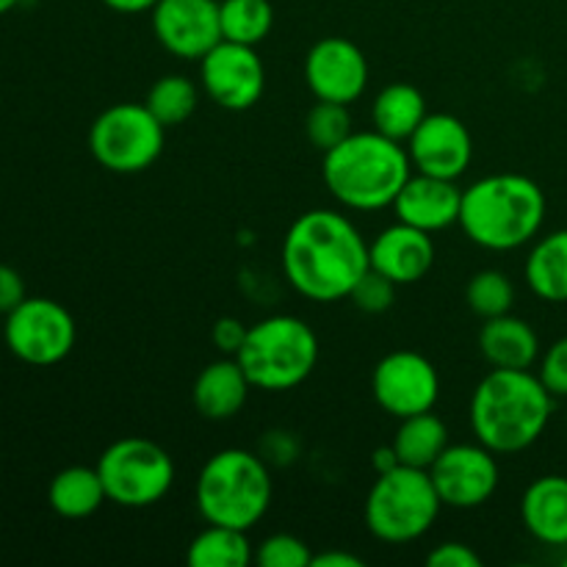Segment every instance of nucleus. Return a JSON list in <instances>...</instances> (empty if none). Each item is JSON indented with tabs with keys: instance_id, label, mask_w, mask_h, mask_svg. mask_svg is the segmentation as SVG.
<instances>
[{
	"instance_id": "f8f14e48",
	"label": "nucleus",
	"mask_w": 567,
	"mask_h": 567,
	"mask_svg": "<svg viewBox=\"0 0 567 567\" xmlns=\"http://www.w3.org/2000/svg\"><path fill=\"white\" fill-rule=\"evenodd\" d=\"M430 476L443 507L476 509L491 502L498 487L496 454L480 441L446 446L432 463Z\"/></svg>"
},
{
	"instance_id": "58836bf2",
	"label": "nucleus",
	"mask_w": 567,
	"mask_h": 567,
	"mask_svg": "<svg viewBox=\"0 0 567 567\" xmlns=\"http://www.w3.org/2000/svg\"><path fill=\"white\" fill-rule=\"evenodd\" d=\"M371 465H374L377 474H385V471L396 468V465H399V457H396V452H393V446L377 449L374 457H371Z\"/></svg>"
},
{
	"instance_id": "aec40b11",
	"label": "nucleus",
	"mask_w": 567,
	"mask_h": 567,
	"mask_svg": "<svg viewBox=\"0 0 567 567\" xmlns=\"http://www.w3.org/2000/svg\"><path fill=\"white\" fill-rule=\"evenodd\" d=\"M520 520L535 540L567 546V480L540 476L520 498Z\"/></svg>"
},
{
	"instance_id": "a19ab883",
	"label": "nucleus",
	"mask_w": 567,
	"mask_h": 567,
	"mask_svg": "<svg viewBox=\"0 0 567 567\" xmlns=\"http://www.w3.org/2000/svg\"><path fill=\"white\" fill-rule=\"evenodd\" d=\"M565 567H567V559H565Z\"/></svg>"
},
{
	"instance_id": "412c9836",
	"label": "nucleus",
	"mask_w": 567,
	"mask_h": 567,
	"mask_svg": "<svg viewBox=\"0 0 567 567\" xmlns=\"http://www.w3.org/2000/svg\"><path fill=\"white\" fill-rule=\"evenodd\" d=\"M480 352L493 369H532L540 358V338L513 313L485 319L480 330Z\"/></svg>"
},
{
	"instance_id": "dca6fc26",
	"label": "nucleus",
	"mask_w": 567,
	"mask_h": 567,
	"mask_svg": "<svg viewBox=\"0 0 567 567\" xmlns=\"http://www.w3.org/2000/svg\"><path fill=\"white\" fill-rule=\"evenodd\" d=\"M408 155L424 175L457 181L474 158V138L454 114H426L408 138Z\"/></svg>"
},
{
	"instance_id": "7ed1b4c3",
	"label": "nucleus",
	"mask_w": 567,
	"mask_h": 567,
	"mask_svg": "<svg viewBox=\"0 0 567 567\" xmlns=\"http://www.w3.org/2000/svg\"><path fill=\"white\" fill-rule=\"evenodd\" d=\"M410 155L385 133H352L324 153L321 175L341 205L352 210H380L396 203L410 181Z\"/></svg>"
},
{
	"instance_id": "c85d7f7f",
	"label": "nucleus",
	"mask_w": 567,
	"mask_h": 567,
	"mask_svg": "<svg viewBox=\"0 0 567 567\" xmlns=\"http://www.w3.org/2000/svg\"><path fill=\"white\" fill-rule=\"evenodd\" d=\"M465 299H468V308L474 310L482 321L496 319V316H504L513 310L515 288L504 271L485 269V271H476V275L468 280Z\"/></svg>"
},
{
	"instance_id": "b1692460",
	"label": "nucleus",
	"mask_w": 567,
	"mask_h": 567,
	"mask_svg": "<svg viewBox=\"0 0 567 567\" xmlns=\"http://www.w3.org/2000/svg\"><path fill=\"white\" fill-rule=\"evenodd\" d=\"M371 116H374V131L385 133L388 138H396V142H404L424 122L426 100L413 83H391V86L377 94Z\"/></svg>"
},
{
	"instance_id": "f03ea898",
	"label": "nucleus",
	"mask_w": 567,
	"mask_h": 567,
	"mask_svg": "<svg viewBox=\"0 0 567 567\" xmlns=\"http://www.w3.org/2000/svg\"><path fill=\"white\" fill-rule=\"evenodd\" d=\"M551 399L529 369H493L471 396V430L493 454H518L546 432Z\"/></svg>"
},
{
	"instance_id": "20e7f679",
	"label": "nucleus",
	"mask_w": 567,
	"mask_h": 567,
	"mask_svg": "<svg viewBox=\"0 0 567 567\" xmlns=\"http://www.w3.org/2000/svg\"><path fill=\"white\" fill-rule=\"evenodd\" d=\"M546 221V194L526 175H491L463 192L460 225L465 236L493 252L529 244Z\"/></svg>"
},
{
	"instance_id": "bb28decb",
	"label": "nucleus",
	"mask_w": 567,
	"mask_h": 567,
	"mask_svg": "<svg viewBox=\"0 0 567 567\" xmlns=\"http://www.w3.org/2000/svg\"><path fill=\"white\" fill-rule=\"evenodd\" d=\"M219 22L221 39L255 48L269 37L275 25V9L269 0H221Z\"/></svg>"
},
{
	"instance_id": "4c0bfd02",
	"label": "nucleus",
	"mask_w": 567,
	"mask_h": 567,
	"mask_svg": "<svg viewBox=\"0 0 567 567\" xmlns=\"http://www.w3.org/2000/svg\"><path fill=\"white\" fill-rule=\"evenodd\" d=\"M103 3L120 14H142V11H153L158 0H103Z\"/></svg>"
},
{
	"instance_id": "4468645a",
	"label": "nucleus",
	"mask_w": 567,
	"mask_h": 567,
	"mask_svg": "<svg viewBox=\"0 0 567 567\" xmlns=\"http://www.w3.org/2000/svg\"><path fill=\"white\" fill-rule=\"evenodd\" d=\"M153 31L164 50L186 61H199L221 42L216 0H158L153 9Z\"/></svg>"
},
{
	"instance_id": "9d476101",
	"label": "nucleus",
	"mask_w": 567,
	"mask_h": 567,
	"mask_svg": "<svg viewBox=\"0 0 567 567\" xmlns=\"http://www.w3.org/2000/svg\"><path fill=\"white\" fill-rule=\"evenodd\" d=\"M3 338L9 352L28 365L61 363L75 347V319L61 302L48 297H25L6 313Z\"/></svg>"
},
{
	"instance_id": "9b49d317",
	"label": "nucleus",
	"mask_w": 567,
	"mask_h": 567,
	"mask_svg": "<svg viewBox=\"0 0 567 567\" xmlns=\"http://www.w3.org/2000/svg\"><path fill=\"white\" fill-rule=\"evenodd\" d=\"M371 393L388 415L402 421L435 410L441 399V377L424 354L399 349L377 363Z\"/></svg>"
},
{
	"instance_id": "f3484780",
	"label": "nucleus",
	"mask_w": 567,
	"mask_h": 567,
	"mask_svg": "<svg viewBox=\"0 0 567 567\" xmlns=\"http://www.w3.org/2000/svg\"><path fill=\"white\" fill-rule=\"evenodd\" d=\"M432 264H435L432 233L419 230L408 221L388 227L374 238V244H369V266L396 286H413L424 280Z\"/></svg>"
},
{
	"instance_id": "a878e982",
	"label": "nucleus",
	"mask_w": 567,
	"mask_h": 567,
	"mask_svg": "<svg viewBox=\"0 0 567 567\" xmlns=\"http://www.w3.org/2000/svg\"><path fill=\"white\" fill-rule=\"evenodd\" d=\"M186 563L192 567H247L255 563V548L244 529L208 524L188 546Z\"/></svg>"
},
{
	"instance_id": "c9c22d12",
	"label": "nucleus",
	"mask_w": 567,
	"mask_h": 567,
	"mask_svg": "<svg viewBox=\"0 0 567 567\" xmlns=\"http://www.w3.org/2000/svg\"><path fill=\"white\" fill-rule=\"evenodd\" d=\"M25 297V282H22L20 271L0 264V313H11Z\"/></svg>"
},
{
	"instance_id": "ea45409f",
	"label": "nucleus",
	"mask_w": 567,
	"mask_h": 567,
	"mask_svg": "<svg viewBox=\"0 0 567 567\" xmlns=\"http://www.w3.org/2000/svg\"><path fill=\"white\" fill-rule=\"evenodd\" d=\"M17 6H20V0H0V17L9 14V11L17 9Z\"/></svg>"
},
{
	"instance_id": "6ab92c4d",
	"label": "nucleus",
	"mask_w": 567,
	"mask_h": 567,
	"mask_svg": "<svg viewBox=\"0 0 567 567\" xmlns=\"http://www.w3.org/2000/svg\"><path fill=\"white\" fill-rule=\"evenodd\" d=\"M252 382L244 374L236 358L214 360L197 374L192 388L194 408L210 421H227L238 415L247 404Z\"/></svg>"
},
{
	"instance_id": "39448f33",
	"label": "nucleus",
	"mask_w": 567,
	"mask_h": 567,
	"mask_svg": "<svg viewBox=\"0 0 567 567\" xmlns=\"http://www.w3.org/2000/svg\"><path fill=\"white\" fill-rule=\"evenodd\" d=\"M194 498L205 524L249 532L269 513V468L258 454L244 449L216 452L199 471Z\"/></svg>"
},
{
	"instance_id": "e433bc0d",
	"label": "nucleus",
	"mask_w": 567,
	"mask_h": 567,
	"mask_svg": "<svg viewBox=\"0 0 567 567\" xmlns=\"http://www.w3.org/2000/svg\"><path fill=\"white\" fill-rule=\"evenodd\" d=\"M310 567H363V559L347 551H327L313 557V565Z\"/></svg>"
},
{
	"instance_id": "5701e85b",
	"label": "nucleus",
	"mask_w": 567,
	"mask_h": 567,
	"mask_svg": "<svg viewBox=\"0 0 567 567\" xmlns=\"http://www.w3.org/2000/svg\"><path fill=\"white\" fill-rule=\"evenodd\" d=\"M391 446L396 452L399 465L430 471L432 463L446 452L449 430L432 410L410 415V419H402V426H399Z\"/></svg>"
},
{
	"instance_id": "cd10ccee",
	"label": "nucleus",
	"mask_w": 567,
	"mask_h": 567,
	"mask_svg": "<svg viewBox=\"0 0 567 567\" xmlns=\"http://www.w3.org/2000/svg\"><path fill=\"white\" fill-rule=\"evenodd\" d=\"M197 103V83L186 75H164L150 86L147 100H144V105L153 111V116L164 127H177L192 120Z\"/></svg>"
},
{
	"instance_id": "f704fd0d",
	"label": "nucleus",
	"mask_w": 567,
	"mask_h": 567,
	"mask_svg": "<svg viewBox=\"0 0 567 567\" xmlns=\"http://www.w3.org/2000/svg\"><path fill=\"white\" fill-rule=\"evenodd\" d=\"M247 330L249 327H244L238 319H230V316H225V319H219L214 324V330H210V338H214V347L221 349L225 354H233L236 358L238 349H241L244 338H247Z\"/></svg>"
},
{
	"instance_id": "1a4fd4ad",
	"label": "nucleus",
	"mask_w": 567,
	"mask_h": 567,
	"mask_svg": "<svg viewBox=\"0 0 567 567\" xmlns=\"http://www.w3.org/2000/svg\"><path fill=\"white\" fill-rule=\"evenodd\" d=\"M166 127L147 105L116 103L105 109L89 131V150L103 169L136 175L150 169L164 153Z\"/></svg>"
},
{
	"instance_id": "6e6552de",
	"label": "nucleus",
	"mask_w": 567,
	"mask_h": 567,
	"mask_svg": "<svg viewBox=\"0 0 567 567\" xmlns=\"http://www.w3.org/2000/svg\"><path fill=\"white\" fill-rule=\"evenodd\" d=\"M100 480L116 507L144 509L158 504L175 485V460L147 437H122L100 454Z\"/></svg>"
},
{
	"instance_id": "4be33fe9",
	"label": "nucleus",
	"mask_w": 567,
	"mask_h": 567,
	"mask_svg": "<svg viewBox=\"0 0 567 567\" xmlns=\"http://www.w3.org/2000/svg\"><path fill=\"white\" fill-rule=\"evenodd\" d=\"M48 502L55 515L70 520L89 518L97 513L109 496H105L103 480H100L97 468H86V465H70V468L59 471L48 487Z\"/></svg>"
},
{
	"instance_id": "f257e3e1",
	"label": "nucleus",
	"mask_w": 567,
	"mask_h": 567,
	"mask_svg": "<svg viewBox=\"0 0 567 567\" xmlns=\"http://www.w3.org/2000/svg\"><path fill=\"white\" fill-rule=\"evenodd\" d=\"M288 282L313 302H338L369 271V244L352 219L336 210H308L282 241Z\"/></svg>"
},
{
	"instance_id": "2f4dec72",
	"label": "nucleus",
	"mask_w": 567,
	"mask_h": 567,
	"mask_svg": "<svg viewBox=\"0 0 567 567\" xmlns=\"http://www.w3.org/2000/svg\"><path fill=\"white\" fill-rule=\"evenodd\" d=\"M396 282L388 280L385 275H380V271L369 266V271L354 282L349 299H352L360 310H365V313H385L393 305V299H396Z\"/></svg>"
},
{
	"instance_id": "c756f323",
	"label": "nucleus",
	"mask_w": 567,
	"mask_h": 567,
	"mask_svg": "<svg viewBox=\"0 0 567 567\" xmlns=\"http://www.w3.org/2000/svg\"><path fill=\"white\" fill-rule=\"evenodd\" d=\"M305 136L321 153H330L332 147L352 136V116L343 103H330V100H319L313 109L308 111L305 120Z\"/></svg>"
},
{
	"instance_id": "7c9ffc66",
	"label": "nucleus",
	"mask_w": 567,
	"mask_h": 567,
	"mask_svg": "<svg viewBox=\"0 0 567 567\" xmlns=\"http://www.w3.org/2000/svg\"><path fill=\"white\" fill-rule=\"evenodd\" d=\"M255 563L260 567H310L313 565V554L305 540L297 535H271L255 548Z\"/></svg>"
},
{
	"instance_id": "0eeeda50",
	"label": "nucleus",
	"mask_w": 567,
	"mask_h": 567,
	"mask_svg": "<svg viewBox=\"0 0 567 567\" xmlns=\"http://www.w3.org/2000/svg\"><path fill=\"white\" fill-rule=\"evenodd\" d=\"M441 507L443 502L432 485L430 471L396 465L377 474L365 496L363 518L377 540L402 546L424 537L435 526Z\"/></svg>"
},
{
	"instance_id": "2eb2a0df",
	"label": "nucleus",
	"mask_w": 567,
	"mask_h": 567,
	"mask_svg": "<svg viewBox=\"0 0 567 567\" xmlns=\"http://www.w3.org/2000/svg\"><path fill=\"white\" fill-rule=\"evenodd\" d=\"M305 81L316 100L349 105L369 86V61L363 50L349 39H319L305 59Z\"/></svg>"
},
{
	"instance_id": "393cba45",
	"label": "nucleus",
	"mask_w": 567,
	"mask_h": 567,
	"mask_svg": "<svg viewBox=\"0 0 567 567\" xmlns=\"http://www.w3.org/2000/svg\"><path fill=\"white\" fill-rule=\"evenodd\" d=\"M529 288L546 302H567V230L540 238L526 260Z\"/></svg>"
},
{
	"instance_id": "423d86ee",
	"label": "nucleus",
	"mask_w": 567,
	"mask_h": 567,
	"mask_svg": "<svg viewBox=\"0 0 567 567\" xmlns=\"http://www.w3.org/2000/svg\"><path fill=\"white\" fill-rule=\"evenodd\" d=\"M236 360L258 391H291L313 374L319 338L297 316H269L249 327Z\"/></svg>"
},
{
	"instance_id": "ddd939ff",
	"label": "nucleus",
	"mask_w": 567,
	"mask_h": 567,
	"mask_svg": "<svg viewBox=\"0 0 567 567\" xmlns=\"http://www.w3.org/2000/svg\"><path fill=\"white\" fill-rule=\"evenodd\" d=\"M203 89L216 105L227 111H247L264 97L266 70L255 48L221 39L199 59Z\"/></svg>"
},
{
	"instance_id": "473e14b6",
	"label": "nucleus",
	"mask_w": 567,
	"mask_h": 567,
	"mask_svg": "<svg viewBox=\"0 0 567 567\" xmlns=\"http://www.w3.org/2000/svg\"><path fill=\"white\" fill-rule=\"evenodd\" d=\"M543 385L548 388L551 396H565L567 399V336L559 338L546 354H543L540 374Z\"/></svg>"
},
{
	"instance_id": "a211bd4d",
	"label": "nucleus",
	"mask_w": 567,
	"mask_h": 567,
	"mask_svg": "<svg viewBox=\"0 0 567 567\" xmlns=\"http://www.w3.org/2000/svg\"><path fill=\"white\" fill-rule=\"evenodd\" d=\"M393 208H396L399 221H408V225L419 227V230L437 233L460 221L463 192H460L454 181L419 172L415 177L410 175V181L404 183Z\"/></svg>"
},
{
	"instance_id": "72a5a7b5",
	"label": "nucleus",
	"mask_w": 567,
	"mask_h": 567,
	"mask_svg": "<svg viewBox=\"0 0 567 567\" xmlns=\"http://www.w3.org/2000/svg\"><path fill=\"white\" fill-rule=\"evenodd\" d=\"M426 563H430V567H480L482 559L471 546H463V543H443V546H437L426 557Z\"/></svg>"
}]
</instances>
